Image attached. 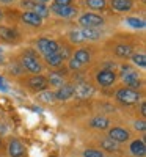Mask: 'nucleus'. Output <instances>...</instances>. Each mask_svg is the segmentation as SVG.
<instances>
[{"mask_svg": "<svg viewBox=\"0 0 146 157\" xmlns=\"http://www.w3.org/2000/svg\"><path fill=\"white\" fill-rule=\"evenodd\" d=\"M116 99L119 102L126 104V105H130V104H135L140 101V93H137L135 90H130V88H121L116 93Z\"/></svg>", "mask_w": 146, "mask_h": 157, "instance_id": "1", "label": "nucleus"}, {"mask_svg": "<svg viewBox=\"0 0 146 157\" xmlns=\"http://www.w3.org/2000/svg\"><path fill=\"white\" fill-rule=\"evenodd\" d=\"M79 22H80V25H83L85 29H96V27H102L104 25V19L101 16L94 14V13H86V14L80 16Z\"/></svg>", "mask_w": 146, "mask_h": 157, "instance_id": "2", "label": "nucleus"}, {"mask_svg": "<svg viewBox=\"0 0 146 157\" xmlns=\"http://www.w3.org/2000/svg\"><path fill=\"white\" fill-rule=\"evenodd\" d=\"M38 50L41 52V54L44 57L50 55V54H55V52H58V44L54 41V39H49V38H41V39H38Z\"/></svg>", "mask_w": 146, "mask_h": 157, "instance_id": "3", "label": "nucleus"}, {"mask_svg": "<svg viewBox=\"0 0 146 157\" xmlns=\"http://www.w3.org/2000/svg\"><path fill=\"white\" fill-rule=\"evenodd\" d=\"M63 49H64V50H60V49H58V52H55V54H50V55L46 57V61H47L49 66L58 68V66H61V63L68 58V54H69L68 47H63Z\"/></svg>", "mask_w": 146, "mask_h": 157, "instance_id": "4", "label": "nucleus"}, {"mask_svg": "<svg viewBox=\"0 0 146 157\" xmlns=\"http://www.w3.org/2000/svg\"><path fill=\"white\" fill-rule=\"evenodd\" d=\"M123 78L127 86H130V90L134 88H138L141 83H140V78H138V74L132 69L130 66H124L123 68Z\"/></svg>", "mask_w": 146, "mask_h": 157, "instance_id": "5", "label": "nucleus"}, {"mask_svg": "<svg viewBox=\"0 0 146 157\" xmlns=\"http://www.w3.org/2000/svg\"><path fill=\"white\" fill-rule=\"evenodd\" d=\"M22 66L27 69V71L36 74V75L41 72V69H43L41 63H39L35 57H32V55H24V58H22Z\"/></svg>", "mask_w": 146, "mask_h": 157, "instance_id": "6", "label": "nucleus"}, {"mask_svg": "<svg viewBox=\"0 0 146 157\" xmlns=\"http://www.w3.org/2000/svg\"><path fill=\"white\" fill-rule=\"evenodd\" d=\"M96 80H98L102 86H110V85L116 80V74H115L112 69H102V71L98 72Z\"/></svg>", "mask_w": 146, "mask_h": 157, "instance_id": "7", "label": "nucleus"}, {"mask_svg": "<svg viewBox=\"0 0 146 157\" xmlns=\"http://www.w3.org/2000/svg\"><path fill=\"white\" fill-rule=\"evenodd\" d=\"M93 93H94V88L90 83H80V85L74 86V94L77 99H88Z\"/></svg>", "mask_w": 146, "mask_h": 157, "instance_id": "8", "label": "nucleus"}, {"mask_svg": "<svg viewBox=\"0 0 146 157\" xmlns=\"http://www.w3.org/2000/svg\"><path fill=\"white\" fill-rule=\"evenodd\" d=\"M129 137H130L129 132H127L126 129H121V127H113V129H110V132H109V138H112L116 143L127 141Z\"/></svg>", "mask_w": 146, "mask_h": 157, "instance_id": "9", "label": "nucleus"}, {"mask_svg": "<svg viewBox=\"0 0 146 157\" xmlns=\"http://www.w3.org/2000/svg\"><path fill=\"white\" fill-rule=\"evenodd\" d=\"M74 96V85H61L57 93H54V98L58 101H68Z\"/></svg>", "mask_w": 146, "mask_h": 157, "instance_id": "10", "label": "nucleus"}, {"mask_svg": "<svg viewBox=\"0 0 146 157\" xmlns=\"http://www.w3.org/2000/svg\"><path fill=\"white\" fill-rule=\"evenodd\" d=\"M8 152L11 157H22L25 152V148L19 140H11L8 145Z\"/></svg>", "mask_w": 146, "mask_h": 157, "instance_id": "11", "label": "nucleus"}, {"mask_svg": "<svg viewBox=\"0 0 146 157\" xmlns=\"http://www.w3.org/2000/svg\"><path fill=\"white\" fill-rule=\"evenodd\" d=\"M22 21L25 24L32 25V27H41V24H43V17H39L38 14H35L33 11H25L22 14Z\"/></svg>", "mask_w": 146, "mask_h": 157, "instance_id": "12", "label": "nucleus"}, {"mask_svg": "<svg viewBox=\"0 0 146 157\" xmlns=\"http://www.w3.org/2000/svg\"><path fill=\"white\" fill-rule=\"evenodd\" d=\"M29 86L32 90H36V91H43L47 86V78L43 75H33L29 80Z\"/></svg>", "mask_w": 146, "mask_h": 157, "instance_id": "13", "label": "nucleus"}, {"mask_svg": "<svg viewBox=\"0 0 146 157\" xmlns=\"http://www.w3.org/2000/svg\"><path fill=\"white\" fill-rule=\"evenodd\" d=\"M49 11H54L57 16H60V17H71V16H74L75 14V8L74 6H57V5H52V8L49 10Z\"/></svg>", "mask_w": 146, "mask_h": 157, "instance_id": "14", "label": "nucleus"}, {"mask_svg": "<svg viewBox=\"0 0 146 157\" xmlns=\"http://www.w3.org/2000/svg\"><path fill=\"white\" fill-rule=\"evenodd\" d=\"M130 152L137 155V157H143L146 154V146H144V141L143 140H135L130 143Z\"/></svg>", "mask_w": 146, "mask_h": 157, "instance_id": "15", "label": "nucleus"}, {"mask_svg": "<svg viewBox=\"0 0 146 157\" xmlns=\"http://www.w3.org/2000/svg\"><path fill=\"white\" fill-rule=\"evenodd\" d=\"M112 8L118 13H124L132 8V2L130 0H112Z\"/></svg>", "mask_w": 146, "mask_h": 157, "instance_id": "16", "label": "nucleus"}, {"mask_svg": "<svg viewBox=\"0 0 146 157\" xmlns=\"http://www.w3.org/2000/svg\"><path fill=\"white\" fill-rule=\"evenodd\" d=\"M74 60L79 61L80 64H85V63H88L91 60V55H90V52L86 49H79V50H75V54H74Z\"/></svg>", "mask_w": 146, "mask_h": 157, "instance_id": "17", "label": "nucleus"}, {"mask_svg": "<svg viewBox=\"0 0 146 157\" xmlns=\"http://www.w3.org/2000/svg\"><path fill=\"white\" fill-rule=\"evenodd\" d=\"M115 54L121 58H127V57L132 55V47L127 46V44H118L115 47Z\"/></svg>", "mask_w": 146, "mask_h": 157, "instance_id": "18", "label": "nucleus"}, {"mask_svg": "<svg viewBox=\"0 0 146 157\" xmlns=\"http://www.w3.org/2000/svg\"><path fill=\"white\" fill-rule=\"evenodd\" d=\"M91 127H94V129H107L110 121L107 120V118H104V116H96V118H93L91 120Z\"/></svg>", "mask_w": 146, "mask_h": 157, "instance_id": "19", "label": "nucleus"}, {"mask_svg": "<svg viewBox=\"0 0 146 157\" xmlns=\"http://www.w3.org/2000/svg\"><path fill=\"white\" fill-rule=\"evenodd\" d=\"M35 14H38L39 17H47L49 16V8L44 5V3H35V6H33V10H32Z\"/></svg>", "mask_w": 146, "mask_h": 157, "instance_id": "20", "label": "nucleus"}, {"mask_svg": "<svg viewBox=\"0 0 146 157\" xmlns=\"http://www.w3.org/2000/svg\"><path fill=\"white\" fill-rule=\"evenodd\" d=\"M0 36L6 41H13V39H16L17 33L13 30V29H8V27H0Z\"/></svg>", "mask_w": 146, "mask_h": 157, "instance_id": "21", "label": "nucleus"}, {"mask_svg": "<svg viewBox=\"0 0 146 157\" xmlns=\"http://www.w3.org/2000/svg\"><path fill=\"white\" fill-rule=\"evenodd\" d=\"M101 146H102L104 149H107V151L113 152V151H116V149H118V143L107 137V138H104V140L101 141Z\"/></svg>", "mask_w": 146, "mask_h": 157, "instance_id": "22", "label": "nucleus"}, {"mask_svg": "<svg viewBox=\"0 0 146 157\" xmlns=\"http://www.w3.org/2000/svg\"><path fill=\"white\" fill-rule=\"evenodd\" d=\"M52 86H61L63 85V75L60 72H54L49 75V80H47Z\"/></svg>", "mask_w": 146, "mask_h": 157, "instance_id": "23", "label": "nucleus"}, {"mask_svg": "<svg viewBox=\"0 0 146 157\" xmlns=\"http://www.w3.org/2000/svg\"><path fill=\"white\" fill-rule=\"evenodd\" d=\"M126 24L130 25L132 29H144V21L143 19H138V17H127L126 19Z\"/></svg>", "mask_w": 146, "mask_h": 157, "instance_id": "24", "label": "nucleus"}, {"mask_svg": "<svg viewBox=\"0 0 146 157\" xmlns=\"http://www.w3.org/2000/svg\"><path fill=\"white\" fill-rule=\"evenodd\" d=\"M82 36H83L85 39H91V41H94V39H98L101 35H99V32H98L96 29H85V30L82 32Z\"/></svg>", "mask_w": 146, "mask_h": 157, "instance_id": "25", "label": "nucleus"}, {"mask_svg": "<svg viewBox=\"0 0 146 157\" xmlns=\"http://www.w3.org/2000/svg\"><path fill=\"white\" fill-rule=\"evenodd\" d=\"M86 5L91 8V10H104L105 8V0H85Z\"/></svg>", "mask_w": 146, "mask_h": 157, "instance_id": "26", "label": "nucleus"}, {"mask_svg": "<svg viewBox=\"0 0 146 157\" xmlns=\"http://www.w3.org/2000/svg\"><path fill=\"white\" fill-rule=\"evenodd\" d=\"M38 99L41 101V102H46V104H50V102H54V101H55L54 93H50V91H43V93H39Z\"/></svg>", "mask_w": 146, "mask_h": 157, "instance_id": "27", "label": "nucleus"}, {"mask_svg": "<svg viewBox=\"0 0 146 157\" xmlns=\"http://www.w3.org/2000/svg\"><path fill=\"white\" fill-rule=\"evenodd\" d=\"M132 61H134L137 66H141V68L146 66V57H144V54H135V55H132Z\"/></svg>", "mask_w": 146, "mask_h": 157, "instance_id": "28", "label": "nucleus"}, {"mask_svg": "<svg viewBox=\"0 0 146 157\" xmlns=\"http://www.w3.org/2000/svg\"><path fill=\"white\" fill-rule=\"evenodd\" d=\"M69 38H71L72 43H83V41H85V38L82 36V32H79V30L71 32V33H69Z\"/></svg>", "mask_w": 146, "mask_h": 157, "instance_id": "29", "label": "nucleus"}, {"mask_svg": "<svg viewBox=\"0 0 146 157\" xmlns=\"http://www.w3.org/2000/svg\"><path fill=\"white\" fill-rule=\"evenodd\" d=\"M83 155L85 157H104V154L101 151H98V149H86L83 152Z\"/></svg>", "mask_w": 146, "mask_h": 157, "instance_id": "30", "label": "nucleus"}, {"mask_svg": "<svg viewBox=\"0 0 146 157\" xmlns=\"http://www.w3.org/2000/svg\"><path fill=\"white\" fill-rule=\"evenodd\" d=\"M35 3H36V2H33V0H24V2H22V6L27 8L29 11H32L33 6H35Z\"/></svg>", "mask_w": 146, "mask_h": 157, "instance_id": "31", "label": "nucleus"}, {"mask_svg": "<svg viewBox=\"0 0 146 157\" xmlns=\"http://www.w3.org/2000/svg\"><path fill=\"white\" fill-rule=\"evenodd\" d=\"M71 2H72V0H55L54 5H57V6H69Z\"/></svg>", "mask_w": 146, "mask_h": 157, "instance_id": "32", "label": "nucleus"}, {"mask_svg": "<svg viewBox=\"0 0 146 157\" xmlns=\"http://www.w3.org/2000/svg\"><path fill=\"white\" fill-rule=\"evenodd\" d=\"M135 129L137 130H141V132H144V129H146V124H144V121H135Z\"/></svg>", "mask_w": 146, "mask_h": 157, "instance_id": "33", "label": "nucleus"}, {"mask_svg": "<svg viewBox=\"0 0 146 157\" xmlns=\"http://www.w3.org/2000/svg\"><path fill=\"white\" fill-rule=\"evenodd\" d=\"M69 66H71V69H79V68L82 66V64L79 63V61H75V60L72 58V60H71V63H69Z\"/></svg>", "mask_w": 146, "mask_h": 157, "instance_id": "34", "label": "nucleus"}, {"mask_svg": "<svg viewBox=\"0 0 146 157\" xmlns=\"http://www.w3.org/2000/svg\"><path fill=\"white\" fill-rule=\"evenodd\" d=\"M140 113H141L143 116L146 115V104H144V102H143V104H141V105H140Z\"/></svg>", "mask_w": 146, "mask_h": 157, "instance_id": "35", "label": "nucleus"}, {"mask_svg": "<svg viewBox=\"0 0 146 157\" xmlns=\"http://www.w3.org/2000/svg\"><path fill=\"white\" fill-rule=\"evenodd\" d=\"M0 90H2V91H6V90H8V88L3 85V77H2V75H0Z\"/></svg>", "mask_w": 146, "mask_h": 157, "instance_id": "36", "label": "nucleus"}, {"mask_svg": "<svg viewBox=\"0 0 146 157\" xmlns=\"http://www.w3.org/2000/svg\"><path fill=\"white\" fill-rule=\"evenodd\" d=\"M35 2H38V3H46V2H50V0H35Z\"/></svg>", "mask_w": 146, "mask_h": 157, "instance_id": "37", "label": "nucleus"}, {"mask_svg": "<svg viewBox=\"0 0 146 157\" xmlns=\"http://www.w3.org/2000/svg\"><path fill=\"white\" fill-rule=\"evenodd\" d=\"M2 3H11V2H14V0H0Z\"/></svg>", "mask_w": 146, "mask_h": 157, "instance_id": "38", "label": "nucleus"}, {"mask_svg": "<svg viewBox=\"0 0 146 157\" xmlns=\"http://www.w3.org/2000/svg\"><path fill=\"white\" fill-rule=\"evenodd\" d=\"M2 17H3V14H2V11H0V21H2Z\"/></svg>", "mask_w": 146, "mask_h": 157, "instance_id": "39", "label": "nucleus"}, {"mask_svg": "<svg viewBox=\"0 0 146 157\" xmlns=\"http://www.w3.org/2000/svg\"><path fill=\"white\" fill-rule=\"evenodd\" d=\"M0 57H2V49H0Z\"/></svg>", "mask_w": 146, "mask_h": 157, "instance_id": "40", "label": "nucleus"}]
</instances>
